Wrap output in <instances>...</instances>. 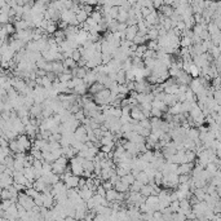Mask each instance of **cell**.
Segmentation results:
<instances>
[{"label": "cell", "instance_id": "1", "mask_svg": "<svg viewBox=\"0 0 221 221\" xmlns=\"http://www.w3.org/2000/svg\"><path fill=\"white\" fill-rule=\"evenodd\" d=\"M69 167H70V171H71V173H73L74 176L80 177V176L83 175V167H82L80 163H78L75 159L69 160Z\"/></svg>", "mask_w": 221, "mask_h": 221}, {"label": "cell", "instance_id": "2", "mask_svg": "<svg viewBox=\"0 0 221 221\" xmlns=\"http://www.w3.org/2000/svg\"><path fill=\"white\" fill-rule=\"evenodd\" d=\"M194 168V163H184V164H180L177 167V171H176V175L180 176V175H190L191 169Z\"/></svg>", "mask_w": 221, "mask_h": 221}, {"label": "cell", "instance_id": "3", "mask_svg": "<svg viewBox=\"0 0 221 221\" xmlns=\"http://www.w3.org/2000/svg\"><path fill=\"white\" fill-rule=\"evenodd\" d=\"M96 82H97V74H96L93 70H88L87 75H85V76H84V79H83V83L89 88L91 85L94 84Z\"/></svg>", "mask_w": 221, "mask_h": 221}, {"label": "cell", "instance_id": "4", "mask_svg": "<svg viewBox=\"0 0 221 221\" xmlns=\"http://www.w3.org/2000/svg\"><path fill=\"white\" fill-rule=\"evenodd\" d=\"M78 194H79V197H80V199L83 200V202H87L88 199H91L92 197H93V191L92 190H89L88 188H82V189H79L78 190Z\"/></svg>", "mask_w": 221, "mask_h": 221}, {"label": "cell", "instance_id": "5", "mask_svg": "<svg viewBox=\"0 0 221 221\" xmlns=\"http://www.w3.org/2000/svg\"><path fill=\"white\" fill-rule=\"evenodd\" d=\"M78 182H79V177L73 175L70 178H67L65 181V185L67 189H78Z\"/></svg>", "mask_w": 221, "mask_h": 221}, {"label": "cell", "instance_id": "6", "mask_svg": "<svg viewBox=\"0 0 221 221\" xmlns=\"http://www.w3.org/2000/svg\"><path fill=\"white\" fill-rule=\"evenodd\" d=\"M163 102H164L168 108H171V106H173V105L177 103V98H176L175 94H167V93H164V96H163Z\"/></svg>", "mask_w": 221, "mask_h": 221}, {"label": "cell", "instance_id": "7", "mask_svg": "<svg viewBox=\"0 0 221 221\" xmlns=\"http://www.w3.org/2000/svg\"><path fill=\"white\" fill-rule=\"evenodd\" d=\"M51 66H52V71H51V73H54L56 75H60V74L63 73V70H65L62 62H58V61L51 62Z\"/></svg>", "mask_w": 221, "mask_h": 221}, {"label": "cell", "instance_id": "8", "mask_svg": "<svg viewBox=\"0 0 221 221\" xmlns=\"http://www.w3.org/2000/svg\"><path fill=\"white\" fill-rule=\"evenodd\" d=\"M117 197H118V191L115 189H111V190H108L106 194H105V199H106L109 203H113V202L117 200Z\"/></svg>", "mask_w": 221, "mask_h": 221}, {"label": "cell", "instance_id": "9", "mask_svg": "<svg viewBox=\"0 0 221 221\" xmlns=\"http://www.w3.org/2000/svg\"><path fill=\"white\" fill-rule=\"evenodd\" d=\"M140 194L143 197V198H148L153 194V185H142V188L140 189Z\"/></svg>", "mask_w": 221, "mask_h": 221}, {"label": "cell", "instance_id": "10", "mask_svg": "<svg viewBox=\"0 0 221 221\" xmlns=\"http://www.w3.org/2000/svg\"><path fill=\"white\" fill-rule=\"evenodd\" d=\"M141 160H143L145 163H151L153 160H154V155H153V151L151 150H146L143 154H141L140 157H138Z\"/></svg>", "mask_w": 221, "mask_h": 221}, {"label": "cell", "instance_id": "11", "mask_svg": "<svg viewBox=\"0 0 221 221\" xmlns=\"http://www.w3.org/2000/svg\"><path fill=\"white\" fill-rule=\"evenodd\" d=\"M102 89H103V85H101L100 83L96 82L94 84H92L91 87L88 88V93H89L91 96H94L96 93H98V92H100V91H102Z\"/></svg>", "mask_w": 221, "mask_h": 221}, {"label": "cell", "instance_id": "12", "mask_svg": "<svg viewBox=\"0 0 221 221\" xmlns=\"http://www.w3.org/2000/svg\"><path fill=\"white\" fill-rule=\"evenodd\" d=\"M58 28H57V23L56 22H53V21H48V25H47V27H45V33L48 34V35H53Z\"/></svg>", "mask_w": 221, "mask_h": 221}, {"label": "cell", "instance_id": "13", "mask_svg": "<svg viewBox=\"0 0 221 221\" xmlns=\"http://www.w3.org/2000/svg\"><path fill=\"white\" fill-rule=\"evenodd\" d=\"M146 36H148V39L149 40H158V38H159V35H158V30L157 28L153 26V27H150L149 28V31H148V34H146Z\"/></svg>", "mask_w": 221, "mask_h": 221}, {"label": "cell", "instance_id": "14", "mask_svg": "<svg viewBox=\"0 0 221 221\" xmlns=\"http://www.w3.org/2000/svg\"><path fill=\"white\" fill-rule=\"evenodd\" d=\"M114 189L118 191V193H128L129 191V186H127V185H124L122 181H119V182H117V184L114 185Z\"/></svg>", "mask_w": 221, "mask_h": 221}, {"label": "cell", "instance_id": "15", "mask_svg": "<svg viewBox=\"0 0 221 221\" xmlns=\"http://www.w3.org/2000/svg\"><path fill=\"white\" fill-rule=\"evenodd\" d=\"M193 197L198 200V202H203L204 200V197H206V193L203 189H195L193 191Z\"/></svg>", "mask_w": 221, "mask_h": 221}, {"label": "cell", "instance_id": "16", "mask_svg": "<svg viewBox=\"0 0 221 221\" xmlns=\"http://www.w3.org/2000/svg\"><path fill=\"white\" fill-rule=\"evenodd\" d=\"M207 33L209 34V36H212V35L220 33V28H217V26L213 22H209V23H207Z\"/></svg>", "mask_w": 221, "mask_h": 221}, {"label": "cell", "instance_id": "17", "mask_svg": "<svg viewBox=\"0 0 221 221\" xmlns=\"http://www.w3.org/2000/svg\"><path fill=\"white\" fill-rule=\"evenodd\" d=\"M191 45H193V43H191L190 38H186V36L180 38V48H189Z\"/></svg>", "mask_w": 221, "mask_h": 221}, {"label": "cell", "instance_id": "18", "mask_svg": "<svg viewBox=\"0 0 221 221\" xmlns=\"http://www.w3.org/2000/svg\"><path fill=\"white\" fill-rule=\"evenodd\" d=\"M82 167H83V171H89V172H93L94 169V164L92 160H87L84 159V162L82 163Z\"/></svg>", "mask_w": 221, "mask_h": 221}, {"label": "cell", "instance_id": "19", "mask_svg": "<svg viewBox=\"0 0 221 221\" xmlns=\"http://www.w3.org/2000/svg\"><path fill=\"white\" fill-rule=\"evenodd\" d=\"M117 83H118L119 85L126 84V71H123L122 69L117 73Z\"/></svg>", "mask_w": 221, "mask_h": 221}, {"label": "cell", "instance_id": "20", "mask_svg": "<svg viewBox=\"0 0 221 221\" xmlns=\"http://www.w3.org/2000/svg\"><path fill=\"white\" fill-rule=\"evenodd\" d=\"M120 181L123 182L124 185H127V186H131L133 182H134V177L131 175V173H128V175H126V176H123L122 178H120Z\"/></svg>", "mask_w": 221, "mask_h": 221}, {"label": "cell", "instance_id": "21", "mask_svg": "<svg viewBox=\"0 0 221 221\" xmlns=\"http://www.w3.org/2000/svg\"><path fill=\"white\" fill-rule=\"evenodd\" d=\"M115 173H117V176H119L122 178L123 176L131 173V171L127 169V168H124V167H115Z\"/></svg>", "mask_w": 221, "mask_h": 221}, {"label": "cell", "instance_id": "22", "mask_svg": "<svg viewBox=\"0 0 221 221\" xmlns=\"http://www.w3.org/2000/svg\"><path fill=\"white\" fill-rule=\"evenodd\" d=\"M142 188V184L140 181L134 180V182L129 186V191H132V193H140V189Z\"/></svg>", "mask_w": 221, "mask_h": 221}, {"label": "cell", "instance_id": "23", "mask_svg": "<svg viewBox=\"0 0 221 221\" xmlns=\"http://www.w3.org/2000/svg\"><path fill=\"white\" fill-rule=\"evenodd\" d=\"M146 47L149 51H153V52H158L159 51V47H158V42L157 40H149L146 43Z\"/></svg>", "mask_w": 221, "mask_h": 221}, {"label": "cell", "instance_id": "24", "mask_svg": "<svg viewBox=\"0 0 221 221\" xmlns=\"http://www.w3.org/2000/svg\"><path fill=\"white\" fill-rule=\"evenodd\" d=\"M75 17H76V21H78L79 23H84L85 21H87V18H88V14L85 13L84 11H80L78 14H75Z\"/></svg>", "mask_w": 221, "mask_h": 221}, {"label": "cell", "instance_id": "25", "mask_svg": "<svg viewBox=\"0 0 221 221\" xmlns=\"http://www.w3.org/2000/svg\"><path fill=\"white\" fill-rule=\"evenodd\" d=\"M70 58H71L74 62H76V63H78V62L82 60V54H80L79 49H74V51L71 52V56H70Z\"/></svg>", "mask_w": 221, "mask_h": 221}, {"label": "cell", "instance_id": "26", "mask_svg": "<svg viewBox=\"0 0 221 221\" xmlns=\"http://www.w3.org/2000/svg\"><path fill=\"white\" fill-rule=\"evenodd\" d=\"M168 208H169V211H171L172 213H176V212H178V209H180V203H178V200L171 202Z\"/></svg>", "mask_w": 221, "mask_h": 221}, {"label": "cell", "instance_id": "27", "mask_svg": "<svg viewBox=\"0 0 221 221\" xmlns=\"http://www.w3.org/2000/svg\"><path fill=\"white\" fill-rule=\"evenodd\" d=\"M74 118L78 120L80 124H82V122L85 119V114H84V111H83V109H80L79 111H76L75 114H74Z\"/></svg>", "mask_w": 221, "mask_h": 221}, {"label": "cell", "instance_id": "28", "mask_svg": "<svg viewBox=\"0 0 221 221\" xmlns=\"http://www.w3.org/2000/svg\"><path fill=\"white\" fill-rule=\"evenodd\" d=\"M118 13H119V8L118 7H111L110 12H109V17L111 18V20H117Z\"/></svg>", "mask_w": 221, "mask_h": 221}, {"label": "cell", "instance_id": "29", "mask_svg": "<svg viewBox=\"0 0 221 221\" xmlns=\"http://www.w3.org/2000/svg\"><path fill=\"white\" fill-rule=\"evenodd\" d=\"M189 181H190V175H180L178 176V185L189 184Z\"/></svg>", "mask_w": 221, "mask_h": 221}, {"label": "cell", "instance_id": "30", "mask_svg": "<svg viewBox=\"0 0 221 221\" xmlns=\"http://www.w3.org/2000/svg\"><path fill=\"white\" fill-rule=\"evenodd\" d=\"M150 114H151V118H160V119H162V114H163V113H162L160 110L155 109V108H151Z\"/></svg>", "mask_w": 221, "mask_h": 221}, {"label": "cell", "instance_id": "31", "mask_svg": "<svg viewBox=\"0 0 221 221\" xmlns=\"http://www.w3.org/2000/svg\"><path fill=\"white\" fill-rule=\"evenodd\" d=\"M138 124L141 126V128H145V129H151V124L149 119H142L141 122H138Z\"/></svg>", "mask_w": 221, "mask_h": 221}, {"label": "cell", "instance_id": "32", "mask_svg": "<svg viewBox=\"0 0 221 221\" xmlns=\"http://www.w3.org/2000/svg\"><path fill=\"white\" fill-rule=\"evenodd\" d=\"M108 181H109L110 184H111V185L114 186L115 184H117V182H119V181H120V177H119V176H117V173H113V175L110 176V178H109Z\"/></svg>", "mask_w": 221, "mask_h": 221}, {"label": "cell", "instance_id": "33", "mask_svg": "<svg viewBox=\"0 0 221 221\" xmlns=\"http://www.w3.org/2000/svg\"><path fill=\"white\" fill-rule=\"evenodd\" d=\"M154 9L153 8H141V16H142V18H146Z\"/></svg>", "mask_w": 221, "mask_h": 221}, {"label": "cell", "instance_id": "34", "mask_svg": "<svg viewBox=\"0 0 221 221\" xmlns=\"http://www.w3.org/2000/svg\"><path fill=\"white\" fill-rule=\"evenodd\" d=\"M162 5H163L162 0H155V2H153V8H154V11H159V8Z\"/></svg>", "mask_w": 221, "mask_h": 221}, {"label": "cell", "instance_id": "35", "mask_svg": "<svg viewBox=\"0 0 221 221\" xmlns=\"http://www.w3.org/2000/svg\"><path fill=\"white\" fill-rule=\"evenodd\" d=\"M120 110H122V115H123V117H129V113H131V108L129 106L120 108Z\"/></svg>", "mask_w": 221, "mask_h": 221}, {"label": "cell", "instance_id": "36", "mask_svg": "<svg viewBox=\"0 0 221 221\" xmlns=\"http://www.w3.org/2000/svg\"><path fill=\"white\" fill-rule=\"evenodd\" d=\"M126 30H127V23H118V33H126Z\"/></svg>", "mask_w": 221, "mask_h": 221}, {"label": "cell", "instance_id": "37", "mask_svg": "<svg viewBox=\"0 0 221 221\" xmlns=\"http://www.w3.org/2000/svg\"><path fill=\"white\" fill-rule=\"evenodd\" d=\"M85 184H87V178L84 177H79V182H78V189H82L85 186Z\"/></svg>", "mask_w": 221, "mask_h": 221}, {"label": "cell", "instance_id": "38", "mask_svg": "<svg viewBox=\"0 0 221 221\" xmlns=\"http://www.w3.org/2000/svg\"><path fill=\"white\" fill-rule=\"evenodd\" d=\"M105 220H106V217H105L103 215H100V213H97L93 217V221H105Z\"/></svg>", "mask_w": 221, "mask_h": 221}]
</instances>
